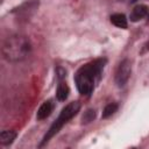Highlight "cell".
Returning a JSON list of instances; mask_svg holds the SVG:
<instances>
[{"label":"cell","mask_w":149,"mask_h":149,"mask_svg":"<svg viewBox=\"0 0 149 149\" xmlns=\"http://www.w3.org/2000/svg\"><path fill=\"white\" fill-rule=\"evenodd\" d=\"M106 59L98 58L90 63L84 64L78 69L74 74V83L80 94L83 95H91L94 90L95 83L99 80L101 72L105 68Z\"/></svg>","instance_id":"6da1fadb"},{"label":"cell","mask_w":149,"mask_h":149,"mask_svg":"<svg viewBox=\"0 0 149 149\" xmlns=\"http://www.w3.org/2000/svg\"><path fill=\"white\" fill-rule=\"evenodd\" d=\"M30 42L22 35H12L2 43V55L8 62L23 61L30 52Z\"/></svg>","instance_id":"7a4b0ae2"},{"label":"cell","mask_w":149,"mask_h":149,"mask_svg":"<svg viewBox=\"0 0 149 149\" xmlns=\"http://www.w3.org/2000/svg\"><path fill=\"white\" fill-rule=\"evenodd\" d=\"M79 109H80V104H79L78 101H72V102L68 104V105L61 111V113H59L58 118L56 119V121L50 126L49 130H48V132L45 133V135L43 136V140H42L40 147H42V146H44L45 143H48V142L50 141V139H52V137L61 130V128H62L66 122H69V120H71V119L79 112Z\"/></svg>","instance_id":"3957f363"},{"label":"cell","mask_w":149,"mask_h":149,"mask_svg":"<svg viewBox=\"0 0 149 149\" xmlns=\"http://www.w3.org/2000/svg\"><path fill=\"white\" fill-rule=\"evenodd\" d=\"M130 73H132V65H130V62L128 59H123L118 69H116V72H115V83L119 87H122L126 85V83L128 81L129 77H130Z\"/></svg>","instance_id":"277c9868"},{"label":"cell","mask_w":149,"mask_h":149,"mask_svg":"<svg viewBox=\"0 0 149 149\" xmlns=\"http://www.w3.org/2000/svg\"><path fill=\"white\" fill-rule=\"evenodd\" d=\"M52 109H54V102H52V100H47V101H44V102L40 106V108H38V111H37V115H36L37 120L47 119V118L51 114Z\"/></svg>","instance_id":"5b68a950"},{"label":"cell","mask_w":149,"mask_h":149,"mask_svg":"<svg viewBox=\"0 0 149 149\" xmlns=\"http://www.w3.org/2000/svg\"><path fill=\"white\" fill-rule=\"evenodd\" d=\"M148 12H149V8L146 5H137V6H135L134 9L130 13V21L136 22V21L141 20L142 17L148 15Z\"/></svg>","instance_id":"8992f818"},{"label":"cell","mask_w":149,"mask_h":149,"mask_svg":"<svg viewBox=\"0 0 149 149\" xmlns=\"http://www.w3.org/2000/svg\"><path fill=\"white\" fill-rule=\"evenodd\" d=\"M69 92H70V88L68 86L66 83L64 81H59L58 86H57V90H56V97H57V100L59 101H64L68 95H69Z\"/></svg>","instance_id":"52a82bcc"},{"label":"cell","mask_w":149,"mask_h":149,"mask_svg":"<svg viewBox=\"0 0 149 149\" xmlns=\"http://www.w3.org/2000/svg\"><path fill=\"white\" fill-rule=\"evenodd\" d=\"M16 137V132L15 130H2L0 134V143L2 146L10 144Z\"/></svg>","instance_id":"ba28073f"},{"label":"cell","mask_w":149,"mask_h":149,"mask_svg":"<svg viewBox=\"0 0 149 149\" xmlns=\"http://www.w3.org/2000/svg\"><path fill=\"white\" fill-rule=\"evenodd\" d=\"M111 22L119 27V28H122V29H126L127 28V17L123 15V14H120V13H116V14H113L111 16Z\"/></svg>","instance_id":"9c48e42d"},{"label":"cell","mask_w":149,"mask_h":149,"mask_svg":"<svg viewBox=\"0 0 149 149\" xmlns=\"http://www.w3.org/2000/svg\"><path fill=\"white\" fill-rule=\"evenodd\" d=\"M116 109H118V104H115V102H111V104L106 105V107L102 111V118L106 119V118L111 116L112 114H114L116 112Z\"/></svg>","instance_id":"30bf717a"},{"label":"cell","mask_w":149,"mask_h":149,"mask_svg":"<svg viewBox=\"0 0 149 149\" xmlns=\"http://www.w3.org/2000/svg\"><path fill=\"white\" fill-rule=\"evenodd\" d=\"M94 118H95V111L92 109V108H90V109H87V111L84 113L81 120H83V123H88V122L93 121Z\"/></svg>","instance_id":"8fae6325"},{"label":"cell","mask_w":149,"mask_h":149,"mask_svg":"<svg viewBox=\"0 0 149 149\" xmlns=\"http://www.w3.org/2000/svg\"><path fill=\"white\" fill-rule=\"evenodd\" d=\"M57 73H58V78H59V79H63V78L66 76V72H65L62 68H58V69H57Z\"/></svg>","instance_id":"7c38bea8"},{"label":"cell","mask_w":149,"mask_h":149,"mask_svg":"<svg viewBox=\"0 0 149 149\" xmlns=\"http://www.w3.org/2000/svg\"><path fill=\"white\" fill-rule=\"evenodd\" d=\"M130 1H132V2H135V1H137V0H130Z\"/></svg>","instance_id":"4fadbf2b"},{"label":"cell","mask_w":149,"mask_h":149,"mask_svg":"<svg viewBox=\"0 0 149 149\" xmlns=\"http://www.w3.org/2000/svg\"><path fill=\"white\" fill-rule=\"evenodd\" d=\"M148 19H149V14H148Z\"/></svg>","instance_id":"5bb4252c"}]
</instances>
